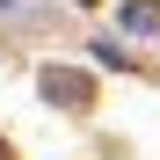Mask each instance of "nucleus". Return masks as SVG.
Masks as SVG:
<instances>
[{
  "instance_id": "1",
  "label": "nucleus",
  "mask_w": 160,
  "mask_h": 160,
  "mask_svg": "<svg viewBox=\"0 0 160 160\" xmlns=\"http://www.w3.org/2000/svg\"><path fill=\"white\" fill-rule=\"evenodd\" d=\"M124 29H131V37L160 29V8H153V0H131V8H124Z\"/></svg>"
}]
</instances>
